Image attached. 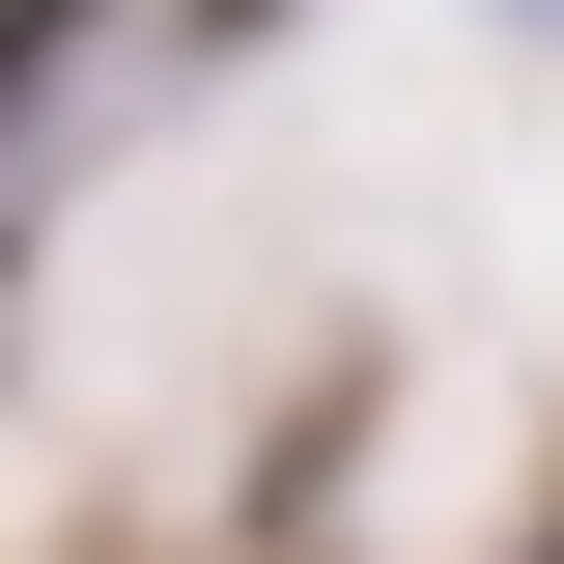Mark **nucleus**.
I'll use <instances>...</instances> for the list:
<instances>
[{
    "mask_svg": "<svg viewBox=\"0 0 564 564\" xmlns=\"http://www.w3.org/2000/svg\"><path fill=\"white\" fill-rule=\"evenodd\" d=\"M508 29H564V0H508Z\"/></svg>",
    "mask_w": 564,
    "mask_h": 564,
    "instance_id": "f257e3e1",
    "label": "nucleus"
},
{
    "mask_svg": "<svg viewBox=\"0 0 564 564\" xmlns=\"http://www.w3.org/2000/svg\"><path fill=\"white\" fill-rule=\"evenodd\" d=\"M198 29H254V0H198Z\"/></svg>",
    "mask_w": 564,
    "mask_h": 564,
    "instance_id": "f03ea898",
    "label": "nucleus"
},
{
    "mask_svg": "<svg viewBox=\"0 0 564 564\" xmlns=\"http://www.w3.org/2000/svg\"><path fill=\"white\" fill-rule=\"evenodd\" d=\"M536 564H564V536H536Z\"/></svg>",
    "mask_w": 564,
    "mask_h": 564,
    "instance_id": "7ed1b4c3",
    "label": "nucleus"
}]
</instances>
